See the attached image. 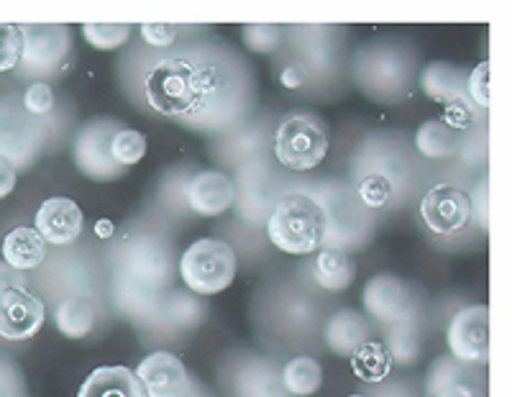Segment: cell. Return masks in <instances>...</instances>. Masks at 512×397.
Here are the masks:
<instances>
[{
    "label": "cell",
    "mask_w": 512,
    "mask_h": 397,
    "mask_svg": "<svg viewBox=\"0 0 512 397\" xmlns=\"http://www.w3.org/2000/svg\"><path fill=\"white\" fill-rule=\"evenodd\" d=\"M280 382L290 397H310L323 387V367L315 357H295L280 367Z\"/></svg>",
    "instance_id": "e575fe53"
},
{
    "label": "cell",
    "mask_w": 512,
    "mask_h": 397,
    "mask_svg": "<svg viewBox=\"0 0 512 397\" xmlns=\"http://www.w3.org/2000/svg\"><path fill=\"white\" fill-rule=\"evenodd\" d=\"M341 34L338 26H290L287 39L295 44L297 59L303 62L310 77L328 75L336 67L338 54H341Z\"/></svg>",
    "instance_id": "d6986e66"
},
{
    "label": "cell",
    "mask_w": 512,
    "mask_h": 397,
    "mask_svg": "<svg viewBox=\"0 0 512 397\" xmlns=\"http://www.w3.org/2000/svg\"><path fill=\"white\" fill-rule=\"evenodd\" d=\"M328 149V123L313 111L287 113L272 134L274 159L287 172H313L328 157Z\"/></svg>",
    "instance_id": "52a82bcc"
},
{
    "label": "cell",
    "mask_w": 512,
    "mask_h": 397,
    "mask_svg": "<svg viewBox=\"0 0 512 397\" xmlns=\"http://www.w3.org/2000/svg\"><path fill=\"white\" fill-rule=\"evenodd\" d=\"M208 318V305L203 298L192 295L190 290H167L164 292L162 308L157 313V321L149 331L159 336H185L200 328Z\"/></svg>",
    "instance_id": "cb8c5ba5"
},
{
    "label": "cell",
    "mask_w": 512,
    "mask_h": 397,
    "mask_svg": "<svg viewBox=\"0 0 512 397\" xmlns=\"http://www.w3.org/2000/svg\"><path fill=\"white\" fill-rule=\"evenodd\" d=\"M425 321L408 323V326L387 328L384 331V351L390 357L392 364L397 367H413L420 357H423V344H425Z\"/></svg>",
    "instance_id": "836d02e7"
},
{
    "label": "cell",
    "mask_w": 512,
    "mask_h": 397,
    "mask_svg": "<svg viewBox=\"0 0 512 397\" xmlns=\"http://www.w3.org/2000/svg\"><path fill=\"white\" fill-rule=\"evenodd\" d=\"M415 157L397 134H372L361 141L351 162V187L374 213L392 208L415 187Z\"/></svg>",
    "instance_id": "7a4b0ae2"
},
{
    "label": "cell",
    "mask_w": 512,
    "mask_h": 397,
    "mask_svg": "<svg viewBox=\"0 0 512 397\" xmlns=\"http://www.w3.org/2000/svg\"><path fill=\"white\" fill-rule=\"evenodd\" d=\"M146 106L175 121H185L195 108V54L159 57L144 75Z\"/></svg>",
    "instance_id": "ba28073f"
},
{
    "label": "cell",
    "mask_w": 512,
    "mask_h": 397,
    "mask_svg": "<svg viewBox=\"0 0 512 397\" xmlns=\"http://www.w3.org/2000/svg\"><path fill=\"white\" fill-rule=\"evenodd\" d=\"M461 134L448 126L443 118H431V121L420 123L415 131V152L428 162H446L454 159L459 152Z\"/></svg>",
    "instance_id": "1f68e13d"
},
{
    "label": "cell",
    "mask_w": 512,
    "mask_h": 397,
    "mask_svg": "<svg viewBox=\"0 0 512 397\" xmlns=\"http://www.w3.org/2000/svg\"><path fill=\"white\" fill-rule=\"evenodd\" d=\"M351 364H354V372L359 374L361 380L369 382V385H377V382L387 380L392 369L387 351H384V346L377 344V341H369V344L361 346L354 357H351Z\"/></svg>",
    "instance_id": "d590c367"
},
{
    "label": "cell",
    "mask_w": 512,
    "mask_h": 397,
    "mask_svg": "<svg viewBox=\"0 0 512 397\" xmlns=\"http://www.w3.org/2000/svg\"><path fill=\"white\" fill-rule=\"evenodd\" d=\"M349 397H372V395H369V392H367V395H349Z\"/></svg>",
    "instance_id": "db71d44e"
},
{
    "label": "cell",
    "mask_w": 512,
    "mask_h": 397,
    "mask_svg": "<svg viewBox=\"0 0 512 397\" xmlns=\"http://www.w3.org/2000/svg\"><path fill=\"white\" fill-rule=\"evenodd\" d=\"M303 193L323 216V246L354 254L372 241L377 213L364 205L349 180H318Z\"/></svg>",
    "instance_id": "3957f363"
},
{
    "label": "cell",
    "mask_w": 512,
    "mask_h": 397,
    "mask_svg": "<svg viewBox=\"0 0 512 397\" xmlns=\"http://www.w3.org/2000/svg\"><path fill=\"white\" fill-rule=\"evenodd\" d=\"M139 34H141V41H144L146 47L172 49L175 47V41L180 39L182 26H177V24H141Z\"/></svg>",
    "instance_id": "ee69618b"
},
{
    "label": "cell",
    "mask_w": 512,
    "mask_h": 397,
    "mask_svg": "<svg viewBox=\"0 0 512 397\" xmlns=\"http://www.w3.org/2000/svg\"><path fill=\"white\" fill-rule=\"evenodd\" d=\"M0 397H24V377L18 367L0 357Z\"/></svg>",
    "instance_id": "bcb514c9"
},
{
    "label": "cell",
    "mask_w": 512,
    "mask_h": 397,
    "mask_svg": "<svg viewBox=\"0 0 512 397\" xmlns=\"http://www.w3.org/2000/svg\"><path fill=\"white\" fill-rule=\"evenodd\" d=\"M446 354L469 367L489 362V308L484 303L464 305L446 326Z\"/></svg>",
    "instance_id": "2e32d148"
},
{
    "label": "cell",
    "mask_w": 512,
    "mask_h": 397,
    "mask_svg": "<svg viewBox=\"0 0 512 397\" xmlns=\"http://www.w3.org/2000/svg\"><path fill=\"white\" fill-rule=\"evenodd\" d=\"M418 213L425 228L436 236H456L474 221L469 193H464L456 185H448V182L425 190L423 198H420Z\"/></svg>",
    "instance_id": "e0dca14e"
},
{
    "label": "cell",
    "mask_w": 512,
    "mask_h": 397,
    "mask_svg": "<svg viewBox=\"0 0 512 397\" xmlns=\"http://www.w3.org/2000/svg\"><path fill=\"white\" fill-rule=\"evenodd\" d=\"M21 62L16 72L31 82L62 75L72 54V31L67 24H21Z\"/></svg>",
    "instance_id": "7c38bea8"
},
{
    "label": "cell",
    "mask_w": 512,
    "mask_h": 397,
    "mask_svg": "<svg viewBox=\"0 0 512 397\" xmlns=\"http://www.w3.org/2000/svg\"><path fill=\"white\" fill-rule=\"evenodd\" d=\"M131 31V24H82V39L98 52H113L126 44Z\"/></svg>",
    "instance_id": "f35d334b"
},
{
    "label": "cell",
    "mask_w": 512,
    "mask_h": 397,
    "mask_svg": "<svg viewBox=\"0 0 512 397\" xmlns=\"http://www.w3.org/2000/svg\"><path fill=\"white\" fill-rule=\"evenodd\" d=\"M113 310L118 316L126 318L128 323H134L141 331H149L157 321V313L162 308L164 292L149 290L136 282L121 280V277H111V290H108Z\"/></svg>",
    "instance_id": "484cf974"
},
{
    "label": "cell",
    "mask_w": 512,
    "mask_h": 397,
    "mask_svg": "<svg viewBox=\"0 0 512 397\" xmlns=\"http://www.w3.org/2000/svg\"><path fill=\"white\" fill-rule=\"evenodd\" d=\"M466 77L469 72L451 62H431L420 70V90L441 106H451L466 98Z\"/></svg>",
    "instance_id": "4dcf8cb0"
},
{
    "label": "cell",
    "mask_w": 512,
    "mask_h": 397,
    "mask_svg": "<svg viewBox=\"0 0 512 397\" xmlns=\"http://www.w3.org/2000/svg\"><path fill=\"white\" fill-rule=\"evenodd\" d=\"M31 228L44 239L47 246L67 249L82 236L85 213L72 198H49L39 205Z\"/></svg>",
    "instance_id": "44dd1931"
},
{
    "label": "cell",
    "mask_w": 512,
    "mask_h": 397,
    "mask_svg": "<svg viewBox=\"0 0 512 397\" xmlns=\"http://www.w3.org/2000/svg\"><path fill=\"white\" fill-rule=\"evenodd\" d=\"M52 318L57 331L67 339H90L100 326L103 305H100L95 292H72V295L54 300Z\"/></svg>",
    "instance_id": "603a6c76"
},
{
    "label": "cell",
    "mask_w": 512,
    "mask_h": 397,
    "mask_svg": "<svg viewBox=\"0 0 512 397\" xmlns=\"http://www.w3.org/2000/svg\"><path fill=\"white\" fill-rule=\"evenodd\" d=\"M372 397H415V390L408 382H390V377L384 382L372 385Z\"/></svg>",
    "instance_id": "681fc988"
},
{
    "label": "cell",
    "mask_w": 512,
    "mask_h": 397,
    "mask_svg": "<svg viewBox=\"0 0 512 397\" xmlns=\"http://www.w3.org/2000/svg\"><path fill=\"white\" fill-rule=\"evenodd\" d=\"M77 397H146V392L134 369L123 364H105L95 367L82 380Z\"/></svg>",
    "instance_id": "83f0119b"
},
{
    "label": "cell",
    "mask_w": 512,
    "mask_h": 397,
    "mask_svg": "<svg viewBox=\"0 0 512 397\" xmlns=\"http://www.w3.org/2000/svg\"><path fill=\"white\" fill-rule=\"evenodd\" d=\"M236 272H239L236 249L226 239H213V236L192 241L177 259V277L185 282V290L203 300L228 290L236 280Z\"/></svg>",
    "instance_id": "9c48e42d"
},
{
    "label": "cell",
    "mask_w": 512,
    "mask_h": 397,
    "mask_svg": "<svg viewBox=\"0 0 512 397\" xmlns=\"http://www.w3.org/2000/svg\"><path fill=\"white\" fill-rule=\"evenodd\" d=\"M361 313L372 323L387 328L425 321L423 295L397 275H374L361 290Z\"/></svg>",
    "instance_id": "8fae6325"
},
{
    "label": "cell",
    "mask_w": 512,
    "mask_h": 397,
    "mask_svg": "<svg viewBox=\"0 0 512 397\" xmlns=\"http://www.w3.org/2000/svg\"><path fill=\"white\" fill-rule=\"evenodd\" d=\"M310 257H313L310 259V277L320 290L344 292L354 285L356 262L351 259V254L320 246L318 252L310 254Z\"/></svg>",
    "instance_id": "f1b7e54d"
},
{
    "label": "cell",
    "mask_w": 512,
    "mask_h": 397,
    "mask_svg": "<svg viewBox=\"0 0 512 397\" xmlns=\"http://www.w3.org/2000/svg\"><path fill=\"white\" fill-rule=\"evenodd\" d=\"M134 372L144 385L146 397H213L187 364L167 349L146 354Z\"/></svg>",
    "instance_id": "5bb4252c"
},
{
    "label": "cell",
    "mask_w": 512,
    "mask_h": 397,
    "mask_svg": "<svg viewBox=\"0 0 512 397\" xmlns=\"http://www.w3.org/2000/svg\"><path fill=\"white\" fill-rule=\"evenodd\" d=\"M108 262H111V277H121L157 292L172 290L177 277L175 246L167 236L152 228H141L123 236L108 254Z\"/></svg>",
    "instance_id": "277c9868"
},
{
    "label": "cell",
    "mask_w": 512,
    "mask_h": 397,
    "mask_svg": "<svg viewBox=\"0 0 512 397\" xmlns=\"http://www.w3.org/2000/svg\"><path fill=\"white\" fill-rule=\"evenodd\" d=\"M21 106H24L29 116L44 121L57 108V95H54V88L49 82H29V88L21 95Z\"/></svg>",
    "instance_id": "60d3db41"
},
{
    "label": "cell",
    "mask_w": 512,
    "mask_h": 397,
    "mask_svg": "<svg viewBox=\"0 0 512 397\" xmlns=\"http://www.w3.org/2000/svg\"><path fill=\"white\" fill-rule=\"evenodd\" d=\"M372 321L361 310L338 308L323 323V344L331 354L351 359L364 344L372 341Z\"/></svg>",
    "instance_id": "d4e9b609"
},
{
    "label": "cell",
    "mask_w": 512,
    "mask_h": 397,
    "mask_svg": "<svg viewBox=\"0 0 512 397\" xmlns=\"http://www.w3.org/2000/svg\"><path fill=\"white\" fill-rule=\"evenodd\" d=\"M0 252H3V262H6L8 267L18 269V272H24V275L26 272L39 269L49 257L47 244H44V239H41L31 226L11 228L6 234V239H3Z\"/></svg>",
    "instance_id": "f546056e"
},
{
    "label": "cell",
    "mask_w": 512,
    "mask_h": 397,
    "mask_svg": "<svg viewBox=\"0 0 512 397\" xmlns=\"http://www.w3.org/2000/svg\"><path fill=\"white\" fill-rule=\"evenodd\" d=\"M111 157L121 170L134 167L146 157V136L136 129H128L123 123L111 141Z\"/></svg>",
    "instance_id": "74e56055"
},
{
    "label": "cell",
    "mask_w": 512,
    "mask_h": 397,
    "mask_svg": "<svg viewBox=\"0 0 512 397\" xmlns=\"http://www.w3.org/2000/svg\"><path fill=\"white\" fill-rule=\"evenodd\" d=\"M456 159L464 164L466 170H484V164H487V129H484V123L461 134Z\"/></svg>",
    "instance_id": "ab89813d"
},
{
    "label": "cell",
    "mask_w": 512,
    "mask_h": 397,
    "mask_svg": "<svg viewBox=\"0 0 512 397\" xmlns=\"http://www.w3.org/2000/svg\"><path fill=\"white\" fill-rule=\"evenodd\" d=\"M484 113L487 111H479L469 98H461L451 106H446V113H443V121L451 126L454 131L464 134V131L474 129V126H482L484 123Z\"/></svg>",
    "instance_id": "b9f144b4"
},
{
    "label": "cell",
    "mask_w": 512,
    "mask_h": 397,
    "mask_svg": "<svg viewBox=\"0 0 512 397\" xmlns=\"http://www.w3.org/2000/svg\"><path fill=\"white\" fill-rule=\"evenodd\" d=\"M233 208L249 226H264L272 208L287 195L285 177L274 167L272 157H259L233 170Z\"/></svg>",
    "instance_id": "30bf717a"
},
{
    "label": "cell",
    "mask_w": 512,
    "mask_h": 397,
    "mask_svg": "<svg viewBox=\"0 0 512 397\" xmlns=\"http://www.w3.org/2000/svg\"><path fill=\"white\" fill-rule=\"evenodd\" d=\"M469 205H472V218H477L479 228H487V175H482L479 185L474 187L469 195Z\"/></svg>",
    "instance_id": "c3c4849f"
},
{
    "label": "cell",
    "mask_w": 512,
    "mask_h": 397,
    "mask_svg": "<svg viewBox=\"0 0 512 397\" xmlns=\"http://www.w3.org/2000/svg\"><path fill=\"white\" fill-rule=\"evenodd\" d=\"M244 47L254 54H274L285 47L287 26L282 24H246L241 26Z\"/></svg>",
    "instance_id": "8d00e7d4"
},
{
    "label": "cell",
    "mask_w": 512,
    "mask_h": 397,
    "mask_svg": "<svg viewBox=\"0 0 512 397\" xmlns=\"http://www.w3.org/2000/svg\"><path fill=\"white\" fill-rule=\"evenodd\" d=\"M436 397H487V392H484V387L459 385V387H448V390H443L441 395Z\"/></svg>",
    "instance_id": "f5cc1de1"
},
{
    "label": "cell",
    "mask_w": 512,
    "mask_h": 397,
    "mask_svg": "<svg viewBox=\"0 0 512 397\" xmlns=\"http://www.w3.org/2000/svg\"><path fill=\"white\" fill-rule=\"evenodd\" d=\"M21 49H24V39H21L18 24H0V75L16 72L21 62Z\"/></svg>",
    "instance_id": "7bdbcfd3"
},
{
    "label": "cell",
    "mask_w": 512,
    "mask_h": 397,
    "mask_svg": "<svg viewBox=\"0 0 512 397\" xmlns=\"http://www.w3.org/2000/svg\"><path fill=\"white\" fill-rule=\"evenodd\" d=\"M466 98L472 100L479 111L489 108V62H479L466 77Z\"/></svg>",
    "instance_id": "f6af8a7d"
},
{
    "label": "cell",
    "mask_w": 512,
    "mask_h": 397,
    "mask_svg": "<svg viewBox=\"0 0 512 397\" xmlns=\"http://www.w3.org/2000/svg\"><path fill=\"white\" fill-rule=\"evenodd\" d=\"M121 126L123 123L116 118H93L77 131L72 154L82 175L95 182H113L126 172L111 157V141Z\"/></svg>",
    "instance_id": "9a60e30c"
},
{
    "label": "cell",
    "mask_w": 512,
    "mask_h": 397,
    "mask_svg": "<svg viewBox=\"0 0 512 397\" xmlns=\"http://www.w3.org/2000/svg\"><path fill=\"white\" fill-rule=\"evenodd\" d=\"M459 385H474L484 387L482 367H469V364L456 362L451 354H441L436 362L431 364L428 374H425V395L436 397L448 387Z\"/></svg>",
    "instance_id": "d6a6232c"
},
{
    "label": "cell",
    "mask_w": 512,
    "mask_h": 397,
    "mask_svg": "<svg viewBox=\"0 0 512 397\" xmlns=\"http://www.w3.org/2000/svg\"><path fill=\"white\" fill-rule=\"evenodd\" d=\"M277 75H280V85L285 90H300L310 82L308 70H305V65L297 57L290 59V62H282V67Z\"/></svg>",
    "instance_id": "7dc6e473"
},
{
    "label": "cell",
    "mask_w": 512,
    "mask_h": 397,
    "mask_svg": "<svg viewBox=\"0 0 512 397\" xmlns=\"http://www.w3.org/2000/svg\"><path fill=\"white\" fill-rule=\"evenodd\" d=\"M195 54V108L182 126L195 131L228 134L249 121L254 93L249 70L241 59L223 52L192 49Z\"/></svg>",
    "instance_id": "6da1fadb"
},
{
    "label": "cell",
    "mask_w": 512,
    "mask_h": 397,
    "mask_svg": "<svg viewBox=\"0 0 512 397\" xmlns=\"http://www.w3.org/2000/svg\"><path fill=\"white\" fill-rule=\"evenodd\" d=\"M47 321V305L29 287H13L0 295V339L29 341Z\"/></svg>",
    "instance_id": "ac0fdd59"
},
{
    "label": "cell",
    "mask_w": 512,
    "mask_h": 397,
    "mask_svg": "<svg viewBox=\"0 0 512 397\" xmlns=\"http://www.w3.org/2000/svg\"><path fill=\"white\" fill-rule=\"evenodd\" d=\"M233 182L223 170H198L185 182V208L200 218H218L233 208Z\"/></svg>",
    "instance_id": "7402d4cb"
},
{
    "label": "cell",
    "mask_w": 512,
    "mask_h": 397,
    "mask_svg": "<svg viewBox=\"0 0 512 397\" xmlns=\"http://www.w3.org/2000/svg\"><path fill=\"white\" fill-rule=\"evenodd\" d=\"M231 397H290L280 382V367L264 357H241L223 374Z\"/></svg>",
    "instance_id": "ffe728a7"
},
{
    "label": "cell",
    "mask_w": 512,
    "mask_h": 397,
    "mask_svg": "<svg viewBox=\"0 0 512 397\" xmlns=\"http://www.w3.org/2000/svg\"><path fill=\"white\" fill-rule=\"evenodd\" d=\"M269 146H272V136L264 129L262 123H241L233 131L223 134V139L213 146V159L221 167H241V164L251 162V159L267 157Z\"/></svg>",
    "instance_id": "4316f807"
},
{
    "label": "cell",
    "mask_w": 512,
    "mask_h": 397,
    "mask_svg": "<svg viewBox=\"0 0 512 397\" xmlns=\"http://www.w3.org/2000/svg\"><path fill=\"white\" fill-rule=\"evenodd\" d=\"M13 287H29V280H26L24 272L8 267V264L0 259V295L13 290Z\"/></svg>",
    "instance_id": "f907efd6"
},
{
    "label": "cell",
    "mask_w": 512,
    "mask_h": 397,
    "mask_svg": "<svg viewBox=\"0 0 512 397\" xmlns=\"http://www.w3.org/2000/svg\"><path fill=\"white\" fill-rule=\"evenodd\" d=\"M415 75V57L392 39L367 41L354 57L356 88L372 100H400Z\"/></svg>",
    "instance_id": "5b68a950"
},
{
    "label": "cell",
    "mask_w": 512,
    "mask_h": 397,
    "mask_svg": "<svg viewBox=\"0 0 512 397\" xmlns=\"http://www.w3.org/2000/svg\"><path fill=\"white\" fill-rule=\"evenodd\" d=\"M49 126L29 116L21 106V98H0V159H6L18 172L29 170L47 144Z\"/></svg>",
    "instance_id": "4fadbf2b"
},
{
    "label": "cell",
    "mask_w": 512,
    "mask_h": 397,
    "mask_svg": "<svg viewBox=\"0 0 512 397\" xmlns=\"http://www.w3.org/2000/svg\"><path fill=\"white\" fill-rule=\"evenodd\" d=\"M264 231L269 244L290 257H310L323 246V216L303 190L287 193L274 205Z\"/></svg>",
    "instance_id": "8992f818"
},
{
    "label": "cell",
    "mask_w": 512,
    "mask_h": 397,
    "mask_svg": "<svg viewBox=\"0 0 512 397\" xmlns=\"http://www.w3.org/2000/svg\"><path fill=\"white\" fill-rule=\"evenodd\" d=\"M16 182H18L16 167H13L11 162H6V159H0V200L8 198V195L16 190Z\"/></svg>",
    "instance_id": "816d5d0a"
}]
</instances>
